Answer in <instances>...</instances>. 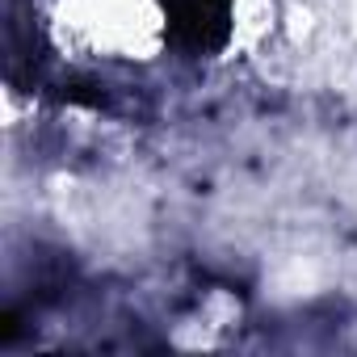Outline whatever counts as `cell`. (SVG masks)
Here are the masks:
<instances>
[{"mask_svg": "<svg viewBox=\"0 0 357 357\" xmlns=\"http://www.w3.org/2000/svg\"><path fill=\"white\" fill-rule=\"evenodd\" d=\"M168 38L190 55H215L231 38V0H164Z\"/></svg>", "mask_w": 357, "mask_h": 357, "instance_id": "6da1fadb", "label": "cell"}]
</instances>
